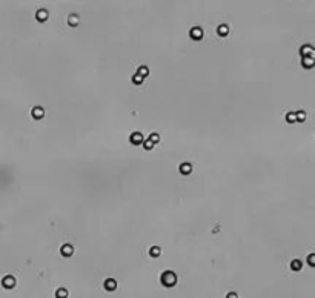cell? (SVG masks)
<instances>
[{
	"mask_svg": "<svg viewBox=\"0 0 315 298\" xmlns=\"http://www.w3.org/2000/svg\"><path fill=\"white\" fill-rule=\"evenodd\" d=\"M77 23H79V17H77L76 14H72V15L69 17V25H72V26H76Z\"/></svg>",
	"mask_w": 315,
	"mask_h": 298,
	"instance_id": "obj_20",
	"label": "cell"
},
{
	"mask_svg": "<svg viewBox=\"0 0 315 298\" xmlns=\"http://www.w3.org/2000/svg\"><path fill=\"white\" fill-rule=\"evenodd\" d=\"M56 298H68V290L66 289H57V292H56Z\"/></svg>",
	"mask_w": 315,
	"mask_h": 298,
	"instance_id": "obj_16",
	"label": "cell"
},
{
	"mask_svg": "<svg viewBox=\"0 0 315 298\" xmlns=\"http://www.w3.org/2000/svg\"><path fill=\"white\" fill-rule=\"evenodd\" d=\"M143 80H144V79H143V77H140L138 74H135V76L132 77V83H135V85H141V83H143Z\"/></svg>",
	"mask_w": 315,
	"mask_h": 298,
	"instance_id": "obj_19",
	"label": "cell"
},
{
	"mask_svg": "<svg viewBox=\"0 0 315 298\" xmlns=\"http://www.w3.org/2000/svg\"><path fill=\"white\" fill-rule=\"evenodd\" d=\"M148 140H151V141H152L154 144H157V143L160 141V135H158V134H151Z\"/></svg>",
	"mask_w": 315,
	"mask_h": 298,
	"instance_id": "obj_21",
	"label": "cell"
},
{
	"mask_svg": "<svg viewBox=\"0 0 315 298\" xmlns=\"http://www.w3.org/2000/svg\"><path fill=\"white\" fill-rule=\"evenodd\" d=\"M300 54L303 57H313V48L310 45H304L300 48Z\"/></svg>",
	"mask_w": 315,
	"mask_h": 298,
	"instance_id": "obj_3",
	"label": "cell"
},
{
	"mask_svg": "<svg viewBox=\"0 0 315 298\" xmlns=\"http://www.w3.org/2000/svg\"><path fill=\"white\" fill-rule=\"evenodd\" d=\"M2 286H3L5 289H12V287L15 286V278H14L12 275H6V277H3V280H2Z\"/></svg>",
	"mask_w": 315,
	"mask_h": 298,
	"instance_id": "obj_2",
	"label": "cell"
},
{
	"mask_svg": "<svg viewBox=\"0 0 315 298\" xmlns=\"http://www.w3.org/2000/svg\"><path fill=\"white\" fill-rule=\"evenodd\" d=\"M301 65H303L304 68H312V66H313V57H303Z\"/></svg>",
	"mask_w": 315,
	"mask_h": 298,
	"instance_id": "obj_11",
	"label": "cell"
},
{
	"mask_svg": "<svg viewBox=\"0 0 315 298\" xmlns=\"http://www.w3.org/2000/svg\"><path fill=\"white\" fill-rule=\"evenodd\" d=\"M286 121H287V123H295V121H297L295 112H287V114H286Z\"/></svg>",
	"mask_w": 315,
	"mask_h": 298,
	"instance_id": "obj_17",
	"label": "cell"
},
{
	"mask_svg": "<svg viewBox=\"0 0 315 298\" xmlns=\"http://www.w3.org/2000/svg\"><path fill=\"white\" fill-rule=\"evenodd\" d=\"M301 266H303V263L300 260H292V261H290V269H292V270H300Z\"/></svg>",
	"mask_w": 315,
	"mask_h": 298,
	"instance_id": "obj_14",
	"label": "cell"
},
{
	"mask_svg": "<svg viewBox=\"0 0 315 298\" xmlns=\"http://www.w3.org/2000/svg\"><path fill=\"white\" fill-rule=\"evenodd\" d=\"M143 146H144V149H148V151H149V149L154 147V143L151 140H143Z\"/></svg>",
	"mask_w": 315,
	"mask_h": 298,
	"instance_id": "obj_22",
	"label": "cell"
},
{
	"mask_svg": "<svg viewBox=\"0 0 315 298\" xmlns=\"http://www.w3.org/2000/svg\"><path fill=\"white\" fill-rule=\"evenodd\" d=\"M137 74H138L140 77L146 79V77H148V74H149V69H148L146 66H140V68H138V71H137Z\"/></svg>",
	"mask_w": 315,
	"mask_h": 298,
	"instance_id": "obj_13",
	"label": "cell"
},
{
	"mask_svg": "<svg viewBox=\"0 0 315 298\" xmlns=\"http://www.w3.org/2000/svg\"><path fill=\"white\" fill-rule=\"evenodd\" d=\"M189 36H191L192 39H195V40H200V39L203 37V29H202V28H198V26H195V28H192V29H191Z\"/></svg>",
	"mask_w": 315,
	"mask_h": 298,
	"instance_id": "obj_5",
	"label": "cell"
},
{
	"mask_svg": "<svg viewBox=\"0 0 315 298\" xmlns=\"http://www.w3.org/2000/svg\"><path fill=\"white\" fill-rule=\"evenodd\" d=\"M160 254H161V251H160L158 246H152L151 247V251H149V255L151 257H160Z\"/></svg>",
	"mask_w": 315,
	"mask_h": 298,
	"instance_id": "obj_15",
	"label": "cell"
},
{
	"mask_svg": "<svg viewBox=\"0 0 315 298\" xmlns=\"http://www.w3.org/2000/svg\"><path fill=\"white\" fill-rule=\"evenodd\" d=\"M105 289H106V290H111V292L115 290V289H117V281H115L114 278H108V280L105 281Z\"/></svg>",
	"mask_w": 315,
	"mask_h": 298,
	"instance_id": "obj_8",
	"label": "cell"
},
{
	"mask_svg": "<svg viewBox=\"0 0 315 298\" xmlns=\"http://www.w3.org/2000/svg\"><path fill=\"white\" fill-rule=\"evenodd\" d=\"M307 263H309V266H313V264H315V255H313V254H310V255L307 257Z\"/></svg>",
	"mask_w": 315,
	"mask_h": 298,
	"instance_id": "obj_23",
	"label": "cell"
},
{
	"mask_svg": "<svg viewBox=\"0 0 315 298\" xmlns=\"http://www.w3.org/2000/svg\"><path fill=\"white\" fill-rule=\"evenodd\" d=\"M129 140H131L132 144H141V143H143V135H141L140 132H134V134L131 135Z\"/></svg>",
	"mask_w": 315,
	"mask_h": 298,
	"instance_id": "obj_7",
	"label": "cell"
},
{
	"mask_svg": "<svg viewBox=\"0 0 315 298\" xmlns=\"http://www.w3.org/2000/svg\"><path fill=\"white\" fill-rule=\"evenodd\" d=\"M31 114H32V117H34L36 120H40V118L45 115V111H43V108H40V106H36V108L31 111Z\"/></svg>",
	"mask_w": 315,
	"mask_h": 298,
	"instance_id": "obj_6",
	"label": "cell"
},
{
	"mask_svg": "<svg viewBox=\"0 0 315 298\" xmlns=\"http://www.w3.org/2000/svg\"><path fill=\"white\" fill-rule=\"evenodd\" d=\"M217 32H218L222 37L228 36V32H229V28H228V25H220V26L217 28Z\"/></svg>",
	"mask_w": 315,
	"mask_h": 298,
	"instance_id": "obj_12",
	"label": "cell"
},
{
	"mask_svg": "<svg viewBox=\"0 0 315 298\" xmlns=\"http://www.w3.org/2000/svg\"><path fill=\"white\" fill-rule=\"evenodd\" d=\"M226 298H238V295H237L235 292H231V293H228V295H226Z\"/></svg>",
	"mask_w": 315,
	"mask_h": 298,
	"instance_id": "obj_24",
	"label": "cell"
},
{
	"mask_svg": "<svg viewBox=\"0 0 315 298\" xmlns=\"http://www.w3.org/2000/svg\"><path fill=\"white\" fill-rule=\"evenodd\" d=\"M60 252H62L63 257H71L72 254H74V247H72L71 244H63L62 249H60Z\"/></svg>",
	"mask_w": 315,
	"mask_h": 298,
	"instance_id": "obj_4",
	"label": "cell"
},
{
	"mask_svg": "<svg viewBox=\"0 0 315 298\" xmlns=\"http://www.w3.org/2000/svg\"><path fill=\"white\" fill-rule=\"evenodd\" d=\"M180 172L185 174V175H188L189 172H192V164H191V163H183V164H180Z\"/></svg>",
	"mask_w": 315,
	"mask_h": 298,
	"instance_id": "obj_10",
	"label": "cell"
},
{
	"mask_svg": "<svg viewBox=\"0 0 315 298\" xmlns=\"http://www.w3.org/2000/svg\"><path fill=\"white\" fill-rule=\"evenodd\" d=\"M160 281H161V284L164 287H172L177 283V275L174 274L172 270H166V272H163V274H161Z\"/></svg>",
	"mask_w": 315,
	"mask_h": 298,
	"instance_id": "obj_1",
	"label": "cell"
},
{
	"mask_svg": "<svg viewBox=\"0 0 315 298\" xmlns=\"http://www.w3.org/2000/svg\"><path fill=\"white\" fill-rule=\"evenodd\" d=\"M36 19H37L39 22H46V20H48V11H45V9H39V11H37V14H36Z\"/></svg>",
	"mask_w": 315,
	"mask_h": 298,
	"instance_id": "obj_9",
	"label": "cell"
},
{
	"mask_svg": "<svg viewBox=\"0 0 315 298\" xmlns=\"http://www.w3.org/2000/svg\"><path fill=\"white\" fill-rule=\"evenodd\" d=\"M295 117H297V121H304L306 120V112L304 111H298V112H295Z\"/></svg>",
	"mask_w": 315,
	"mask_h": 298,
	"instance_id": "obj_18",
	"label": "cell"
}]
</instances>
